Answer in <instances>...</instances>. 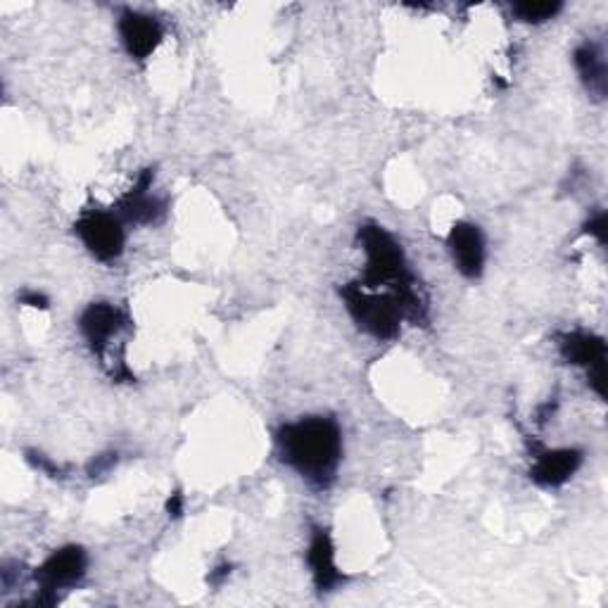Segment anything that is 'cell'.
I'll list each match as a JSON object with an SVG mask.
<instances>
[{
  "instance_id": "cell-1",
  "label": "cell",
  "mask_w": 608,
  "mask_h": 608,
  "mask_svg": "<svg viewBox=\"0 0 608 608\" xmlns=\"http://www.w3.org/2000/svg\"><path fill=\"white\" fill-rule=\"evenodd\" d=\"M278 457L314 488L333 486L337 463L343 459V433L328 416H310L285 423L276 433Z\"/></svg>"
},
{
  "instance_id": "cell-2",
  "label": "cell",
  "mask_w": 608,
  "mask_h": 608,
  "mask_svg": "<svg viewBox=\"0 0 608 608\" xmlns=\"http://www.w3.org/2000/svg\"><path fill=\"white\" fill-rule=\"evenodd\" d=\"M360 245L366 255V269L362 285L366 288H390V295H395L400 302L402 314L411 321L428 318V304L416 288V278L411 276L402 247L392 238L388 231L379 224L360 226Z\"/></svg>"
},
{
  "instance_id": "cell-3",
  "label": "cell",
  "mask_w": 608,
  "mask_h": 608,
  "mask_svg": "<svg viewBox=\"0 0 608 608\" xmlns=\"http://www.w3.org/2000/svg\"><path fill=\"white\" fill-rule=\"evenodd\" d=\"M340 297L345 300V307L352 318L369 335L379 340H392L400 335V321L404 314L395 295H373L364 291L362 283H350L340 288Z\"/></svg>"
},
{
  "instance_id": "cell-4",
  "label": "cell",
  "mask_w": 608,
  "mask_h": 608,
  "mask_svg": "<svg viewBox=\"0 0 608 608\" xmlns=\"http://www.w3.org/2000/svg\"><path fill=\"white\" fill-rule=\"evenodd\" d=\"M86 551L77 545L62 547L58 551H52L50 557L43 561V566L36 568V582H39L41 592L33 597L27 606H52L58 601L56 592L58 589L77 585L86 576Z\"/></svg>"
},
{
  "instance_id": "cell-5",
  "label": "cell",
  "mask_w": 608,
  "mask_h": 608,
  "mask_svg": "<svg viewBox=\"0 0 608 608\" xmlns=\"http://www.w3.org/2000/svg\"><path fill=\"white\" fill-rule=\"evenodd\" d=\"M77 236L96 259L112 262L124 253V226L115 212L88 209L75 224Z\"/></svg>"
},
{
  "instance_id": "cell-6",
  "label": "cell",
  "mask_w": 608,
  "mask_h": 608,
  "mask_svg": "<svg viewBox=\"0 0 608 608\" xmlns=\"http://www.w3.org/2000/svg\"><path fill=\"white\" fill-rule=\"evenodd\" d=\"M119 36L134 60H148L157 46L163 43L165 29L155 17L136 10H124L119 17Z\"/></svg>"
},
{
  "instance_id": "cell-7",
  "label": "cell",
  "mask_w": 608,
  "mask_h": 608,
  "mask_svg": "<svg viewBox=\"0 0 608 608\" xmlns=\"http://www.w3.org/2000/svg\"><path fill=\"white\" fill-rule=\"evenodd\" d=\"M153 178L155 171L146 169L140 176L136 186L124 193L119 203H117V217L121 222H131V224H155L159 217L165 214V203L150 195L153 188Z\"/></svg>"
},
{
  "instance_id": "cell-8",
  "label": "cell",
  "mask_w": 608,
  "mask_h": 608,
  "mask_svg": "<svg viewBox=\"0 0 608 608\" xmlns=\"http://www.w3.org/2000/svg\"><path fill=\"white\" fill-rule=\"evenodd\" d=\"M582 467V452L566 447V450H545L535 454L530 478L542 488H561Z\"/></svg>"
},
{
  "instance_id": "cell-9",
  "label": "cell",
  "mask_w": 608,
  "mask_h": 608,
  "mask_svg": "<svg viewBox=\"0 0 608 608\" xmlns=\"http://www.w3.org/2000/svg\"><path fill=\"white\" fill-rule=\"evenodd\" d=\"M124 324H127V316L110 302H94L79 318L81 333L96 354H102V350L110 345V340L124 328Z\"/></svg>"
},
{
  "instance_id": "cell-10",
  "label": "cell",
  "mask_w": 608,
  "mask_h": 608,
  "mask_svg": "<svg viewBox=\"0 0 608 608\" xmlns=\"http://www.w3.org/2000/svg\"><path fill=\"white\" fill-rule=\"evenodd\" d=\"M450 249L459 272L467 278H478L486 266V241H482L480 228L469 222H459L450 231Z\"/></svg>"
},
{
  "instance_id": "cell-11",
  "label": "cell",
  "mask_w": 608,
  "mask_h": 608,
  "mask_svg": "<svg viewBox=\"0 0 608 608\" xmlns=\"http://www.w3.org/2000/svg\"><path fill=\"white\" fill-rule=\"evenodd\" d=\"M307 563L312 568L314 585L318 592H331V589L343 580V573H340L335 566V547L328 530L314 528L310 551H307Z\"/></svg>"
},
{
  "instance_id": "cell-12",
  "label": "cell",
  "mask_w": 608,
  "mask_h": 608,
  "mask_svg": "<svg viewBox=\"0 0 608 608\" xmlns=\"http://www.w3.org/2000/svg\"><path fill=\"white\" fill-rule=\"evenodd\" d=\"M559 347L568 364L582 366L587 373L606 366V343L604 337L595 333H587V331L563 333Z\"/></svg>"
},
{
  "instance_id": "cell-13",
  "label": "cell",
  "mask_w": 608,
  "mask_h": 608,
  "mask_svg": "<svg viewBox=\"0 0 608 608\" xmlns=\"http://www.w3.org/2000/svg\"><path fill=\"white\" fill-rule=\"evenodd\" d=\"M573 62L589 96L604 100L608 94V77H606V58H604L601 46L595 41L582 43L573 52Z\"/></svg>"
},
{
  "instance_id": "cell-14",
  "label": "cell",
  "mask_w": 608,
  "mask_h": 608,
  "mask_svg": "<svg viewBox=\"0 0 608 608\" xmlns=\"http://www.w3.org/2000/svg\"><path fill=\"white\" fill-rule=\"evenodd\" d=\"M561 10H563V6L559 3V0H553V3H516V6H511V12L526 24L549 22Z\"/></svg>"
},
{
  "instance_id": "cell-15",
  "label": "cell",
  "mask_w": 608,
  "mask_h": 608,
  "mask_svg": "<svg viewBox=\"0 0 608 608\" xmlns=\"http://www.w3.org/2000/svg\"><path fill=\"white\" fill-rule=\"evenodd\" d=\"M585 234L595 236L599 245H606V212L595 214V217L585 224Z\"/></svg>"
},
{
  "instance_id": "cell-16",
  "label": "cell",
  "mask_w": 608,
  "mask_h": 608,
  "mask_svg": "<svg viewBox=\"0 0 608 608\" xmlns=\"http://www.w3.org/2000/svg\"><path fill=\"white\" fill-rule=\"evenodd\" d=\"M29 461L33 463L36 469H41L43 473H48L50 478H60L62 475V469L58 467V463H52L48 461L43 454H36V452H29Z\"/></svg>"
},
{
  "instance_id": "cell-17",
  "label": "cell",
  "mask_w": 608,
  "mask_h": 608,
  "mask_svg": "<svg viewBox=\"0 0 608 608\" xmlns=\"http://www.w3.org/2000/svg\"><path fill=\"white\" fill-rule=\"evenodd\" d=\"M115 463H117V454H102V457H98L94 463H91V467H88V475H100V473H105L107 469H112L115 467Z\"/></svg>"
},
{
  "instance_id": "cell-18",
  "label": "cell",
  "mask_w": 608,
  "mask_h": 608,
  "mask_svg": "<svg viewBox=\"0 0 608 608\" xmlns=\"http://www.w3.org/2000/svg\"><path fill=\"white\" fill-rule=\"evenodd\" d=\"M22 304H29V307H36V310H48V297L43 293H36V291H27L22 297H20Z\"/></svg>"
},
{
  "instance_id": "cell-19",
  "label": "cell",
  "mask_w": 608,
  "mask_h": 608,
  "mask_svg": "<svg viewBox=\"0 0 608 608\" xmlns=\"http://www.w3.org/2000/svg\"><path fill=\"white\" fill-rule=\"evenodd\" d=\"M167 513H169V518H178V516L184 513V494H182V492H174V494L169 497Z\"/></svg>"
},
{
  "instance_id": "cell-20",
  "label": "cell",
  "mask_w": 608,
  "mask_h": 608,
  "mask_svg": "<svg viewBox=\"0 0 608 608\" xmlns=\"http://www.w3.org/2000/svg\"><path fill=\"white\" fill-rule=\"evenodd\" d=\"M226 576H231V566H222V568H217V570H214V573L207 578L212 585H219Z\"/></svg>"
}]
</instances>
